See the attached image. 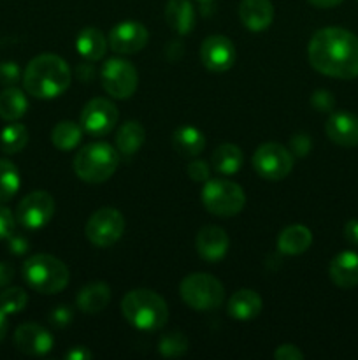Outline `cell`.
<instances>
[{"instance_id": "5", "label": "cell", "mask_w": 358, "mask_h": 360, "mask_svg": "<svg viewBox=\"0 0 358 360\" xmlns=\"http://www.w3.org/2000/svg\"><path fill=\"white\" fill-rule=\"evenodd\" d=\"M119 165V151L107 143H95L81 148L74 157V172L86 183H104Z\"/></svg>"}, {"instance_id": "1", "label": "cell", "mask_w": 358, "mask_h": 360, "mask_svg": "<svg viewBox=\"0 0 358 360\" xmlns=\"http://www.w3.org/2000/svg\"><path fill=\"white\" fill-rule=\"evenodd\" d=\"M312 69L337 79L358 77V37L339 27L321 28L307 46Z\"/></svg>"}, {"instance_id": "11", "label": "cell", "mask_w": 358, "mask_h": 360, "mask_svg": "<svg viewBox=\"0 0 358 360\" xmlns=\"http://www.w3.org/2000/svg\"><path fill=\"white\" fill-rule=\"evenodd\" d=\"M53 214H55V199L44 190H37L25 195L18 204L16 220L25 229L37 231L51 221Z\"/></svg>"}, {"instance_id": "47", "label": "cell", "mask_w": 358, "mask_h": 360, "mask_svg": "<svg viewBox=\"0 0 358 360\" xmlns=\"http://www.w3.org/2000/svg\"><path fill=\"white\" fill-rule=\"evenodd\" d=\"M7 327H9V323H7V313H4L2 309H0V341L6 338Z\"/></svg>"}, {"instance_id": "26", "label": "cell", "mask_w": 358, "mask_h": 360, "mask_svg": "<svg viewBox=\"0 0 358 360\" xmlns=\"http://www.w3.org/2000/svg\"><path fill=\"white\" fill-rule=\"evenodd\" d=\"M146 141V130L139 122H126L116 136V150L123 157H132L142 148Z\"/></svg>"}, {"instance_id": "44", "label": "cell", "mask_w": 358, "mask_h": 360, "mask_svg": "<svg viewBox=\"0 0 358 360\" xmlns=\"http://www.w3.org/2000/svg\"><path fill=\"white\" fill-rule=\"evenodd\" d=\"M65 359L69 360H88L91 359V352L86 347H74L65 354Z\"/></svg>"}, {"instance_id": "35", "label": "cell", "mask_w": 358, "mask_h": 360, "mask_svg": "<svg viewBox=\"0 0 358 360\" xmlns=\"http://www.w3.org/2000/svg\"><path fill=\"white\" fill-rule=\"evenodd\" d=\"M21 70L16 62H2L0 63V84L14 86L20 81Z\"/></svg>"}, {"instance_id": "3", "label": "cell", "mask_w": 358, "mask_h": 360, "mask_svg": "<svg viewBox=\"0 0 358 360\" xmlns=\"http://www.w3.org/2000/svg\"><path fill=\"white\" fill-rule=\"evenodd\" d=\"M121 313L130 326L146 333L161 329L168 319L167 302L147 288L130 290L121 301Z\"/></svg>"}, {"instance_id": "43", "label": "cell", "mask_w": 358, "mask_h": 360, "mask_svg": "<svg viewBox=\"0 0 358 360\" xmlns=\"http://www.w3.org/2000/svg\"><path fill=\"white\" fill-rule=\"evenodd\" d=\"M13 276H14L13 266H9L7 262H0V290L6 288L7 285L11 283Z\"/></svg>"}, {"instance_id": "16", "label": "cell", "mask_w": 358, "mask_h": 360, "mask_svg": "<svg viewBox=\"0 0 358 360\" xmlns=\"http://www.w3.org/2000/svg\"><path fill=\"white\" fill-rule=\"evenodd\" d=\"M326 137L343 148L358 146V116L353 112H333L325 123Z\"/></svg>"}, {"instance_id": "34", "label": "cell", "mask_w": 358, "mask_h": 360, "mask_svg": "<svg viewBox=\"0 0 358 360\" xmlns=\"http://www.w3.org/2000/svg\"><path fill=\"white\" fill-rule=\"evenodd\" d=\"M311 105L318 112H332L336 108V97L329 90H316L311 95Z\"/></svg>"}, {"instance_id": "33", "label": "cell", "mask_w": 358, "mask_h": 360, "mask_svg": "<svg viewBox=\"0 0 358 360\" xmlns=\"http://www.w3.org/2000/svg\"><path fill=\"white\" fill-rule=\"evenodd\" d=\"M28 302V295L23 288L20 287H11L2 290L0 294V309L7 315H14V313H20L21 309H25Z\"/></svg>"}, {"instance_id": "2", "label": "cell", "mask_w": 358, "mask_h": 360, "mask_svg": "<svg viewBox=\"0 0 358 360\" xmlns=\"http://www.w3.org/2000/svg\"><path fill=\"white\" fill-rule=\"evenodd\" d=\"M21 81L32 97L55 98L70 86V69L58 55L46 53L30 60Z\"/></svg>"}, {"instance_id": "13", "label": "cell", "mask_w": 358, "mask_h": 360, "mask_svg": "<svg viewBox=\"0 0 358 360\" xmlns=\"http://www.w3.org/2000/svg\"><path fill=\"white\" fill-rule=\"evenodd\" d=\"M235 58H237V53H235L234 42L225 35H211L200 46V60L204 67L213 72H225L232 69Z\"/></svg>"}, {"instance_id": "40", "label": "cell", "mask_w": 358, "mask_h": 360, "mask_svg": "<svg viewBox=\"0 0 358 360\" xmlns=\"http://www.w3.org/2000/svg\"><path fill=\"white\" fill-rule=\"evenodd\" d=\"M274 359L277 360H302L304 354L298 350L295 345H281L276 352H274Z\"/></svg>"}, {"instance_id": "42", "label": "cell", "mask_w": 358, "mask_h": 360, "mask_svg": "<svg viewBox=\"0 0 358 360\" xmlns=\"http://www.w3.org/2000/svg\"><path fill=\"white\" fill-rule=\"evenodd\" d=\"M344 238H346V241L350 243L351 246L358 248V220L357 218L346 221V225H344Z\"/></svg>"}, {"instance_id": "14", "label": "cell", "mask_w": 358, "mask_h": 360, "mask_svg": "<svg viewBox=\"0 0 358 360\" xmlns=\"http://www.w3.org/2000/svg\"><path fill=\"white\" fill-rule=\"evenodd\" d=\"M147 39V28L139 21H121L116 25L109 34V46L114 53H121V55H133L146 48Z\"/></svg>"}, {"instance_id": "7", "label": "cell", "mask_w": 358, "mask_h": 360, "mask_svg": "<svg viewBox=\"0 0 358 360\" xmlns=\"http://www.w3.org/2000/svg\"><path fill=\"white\" fill-rule=\"evenodd\" d=\"M202 204L209 213L230 218L244 210L246 193L230 179H207L202 188Z\"/></svg>"}, {"instance_id": "12", "label": "cell", "mask_w": 358, "mask_h": 360, "mask_svg": "<svg viewBox=\"0 0 358 360\" xmlns=\"http://www.w3.org/2000/svg\"><path fill=\"white\" fill-rule=\"evenodd\" d=\"M118 108L107 98H93L81 112V127L84 132L95 137H104L118 123Z\"/></svg>"}, {"instance_id": "25", "label": "cell", "mask_w": 358, "mask_h": 360, "mask_svg": "<svg viewBox=\"0 0 358 360\" xmlns=\"http://www.w3.org/2000/svg\"><path fill=\"white\" fill-rule=\"evenodd\" d=\"M211 164H213L214 171H218L220 174L232 176L241 171L242 164H244V155H242L241 148L235 144H221L214 150Z\"/></svg>"}, {"instance_id": "9", "label": "cell", "mask_w": 358, "mask_h": 360, "mask_svg": "<svg viewBox=\"0 0 358 360\" xmlns=\"http://www.w3.org/2000/svg\"><path fill=\"white\" fill-rule=\"evenodd\" d=\"M100 81L104 90L112 98H128L135 94L139 84V74L130 62L121 58H111L100 70Z\"/></svg>"}, {"instance_id": "22", "label": "cell", "mask_w": 358, "mask_h": 360, "mask_svg": "<svg viewBox=\"0 0 358 360\" xmlns=\"http://www.w3.org/2000/svg\"><path fill=\"white\" fill-rule=\"evenodd\" d=\"M312 245V234L305 225H290L277 238V250L284 255H300Z\"/></svg>"}, {"instance_id": "10", "label": "cell", "mask_w": 358, "mask_h": 360, "mask_svg": "<svg viewBox=\"0 0 358 360\" xmlns=\"http://www.w3.org/2000/svg\"><path fill=\"white\" fill-rule=\"evenodd\" d=\"M253 167L262 178L270 181L284 179L293 169V157L290 150L279 143H265L253 155Z\"/></svg>"}, {"instance_id": "30", "label": "cell", "mask_w": 358, "mask_h": 360, "mask_svg": "<svg viewBox=\"0 0 358 360\" xmlns=\"http://www.w3.org/2000/svg\"><path fill=\"white\" fill-rule=\"evenodd\" d=\"M0 144H2V150L6 153H20L21 150H25V146L28 144V130L27 127L21 125L18 122H11L9 125L4 127L2 132H0Z\"/></svg>"}, {"instance_id": "8", "label": "cell", "mask_w": 358, "mask_h": 360, "mask_svg": "<svg viewBox=\"0 0 358 360\" xmlns=\"http://www.w3.org/2000/svg\"><path fill=\"white\" fill-rule=\"evenodd\" d=\"M125 232V218L114 207H100L86 221L84 234L88 241L98 248H109L119 241Z\"/></svg>"}, {"instance_id": "46", "label": "cell", "mask_w": 358, "mask_h": 360, "mask_svg": "<svg viewBox=\"0 0 358 360\" xmlns=\"http://www.w3.org/2000/svg\"><path fill=\"white\" fill-rule=\"evenodd\" d=\"M311 6L314 7H319V9H330V7H336L339 6L343 0H307Z\"/></svg>"}, {"instance_id": "37", "label": "cell", "mask_w": 358, "mask_h": 360, "mask_svg": "<svg viewBox=\"0 0 358 360\" xmlns=\"http://www.w3.org/2000/svg\"><path fill=\"white\" fill-rule=\"evenodd\" d=\"M16 227V217L6 206H0V241L11 238Z\"/></svg>"}, {"instance_id": "31", "label": "cell", "mask_w": 358, "mask_h": 360, "mask_svg": "<svg viewBox=\"0 0 358 360\" xmlns=\"http://www.w3.org/2000/svg\"><path fill=\"white\" fill-rule=\"evenodd\" d=\"M20 171L11 160L0 158V202H7L20 190Z\"/></svg>"}, {"instance_id": "15", "label": "cell", "mask_w": 358, "mask_h": 360, "mask_svg": "<svg viewBox=\"0 0 358 360\" xmlns=\"http://www.w3.org/2000/svg\"><path fill=\"white\" fill-rule=\"evenodd\" d=\"M53 343L55 340L49 330L37 323H23L14 333V345L18 350L25 355H32V357L46 355L53 348Z\"/></svg>"}, {"instance_id": "36", "label": "cell", "mask_w": 358, "mask_h": 360, "mask_svg": "<svg viewBox=\"0 0 358 360\" xmlns=\"http://www.w3.org/2000/svg\"><path fill=\"white\" fill-rule=\"evenodd\" d=\"M311 148H312V141L311 137H309V134L298 132L290 139L291 153H295L297 157H305V155H309Z\"/></svg>"}, {"instance_id": "39", "label": "cell", "mask_w": 358, "mask_h": 360, "mask_svg": "<svg viewBox=\"0 0 358 360\" xmlns=\"http://www.w3.org/2000/svg\"><path fill=\"white\" fill-rule=\"evenodd\" d=\"M188 176L193 181H204L206 183L209 179V165L204 160H193L188 165Z\"/></svg>"}, {"instance_id": "41", "label": "cell", "mask_w": 358, "mask_h": 360, "mask_svg": "<svg viewBox=\"0 0 358 360\" xmlns=\"http://www.w3.org/2000/svg\"><path fill=\"white\" fill-rule=\"evenodd\" d=\"M7 241H9V252L14 253V255H23L30 248V243L25 236L13 234L11 238H7Z\"/></svg>"}, {"instance_id": "18", "label": "cell", "mask_w": 358, "mask_h": 360, "mask_svg": "<svg viewBox=\"0 0 358 360\" xmlns=\"http://www.w3.org/2000/svg\"><path fill=\"white\" fill-rule=\"evenodd\" d=\"M239 18L248 30L262 32L272 23L274 6L270 0H242Z\"/></svg>"}, {"instance_id": "45", "label": "cell", "mask_w": 358, "mask_h": 360, "mask_svg": "<svg viewBox=\"0 0 358 360\" xmlns=\"http://www.w3.org/2000/svg\"><path fill=\"white\" fill-rule=\"evenodd\" d=\"M76 74H77V77H79V79L90 81L91 76H93V74H95V70H93V67L90 65V63H83V65L77 67Z\"/></svg>"}, {"instance_id": "27", "label": "cell", "mask_w": 358, "mask_h": 360, "mask_svg": "<svg viewBox=\"0 0 358 360\" xmlns=\"http://www.w3.org/2000/svg\"><path fill=\"white\" fill-rule=\"evenodd\" d=\"M172 144L178 150V153L185 155V157H197L206 148V137L195 127L185 125L178 129L172 136Z\"/></svg>"}, {"instance_id": "38", "label": "cell", "mask_w": 358, "mask_h": 360, "mask_svg": "<svg viewBox=\"0 0 358 360\" xmlns=\"http://www.w3.org/2000/svg\"><path fill=\"white\" fill-rule=\"evenodd\" d=\"M74 319V313L69 306H56L51 313H49V322L56 327V329H63V327L70 326Z\"/></svg>"}, {"instance_id": "17", "label": "cell", "mask_w": 358, "mask_h": 360, "mask_svg": "<svg viewBox=\"0 0 358 360\" xmlns=\"http://www.w3.org/2000/svg\"><path fill=\"white\" fill-rule=\"evenodd\" d=\"M195 246L204 260L220 262L227 255L230 241H228V236L223 229L216 227V225H207V227L200 229L199 234H197Z\"/></svg>"}, {"instance_id": "20", "label": "cell", "mask_w": 358, "mask_h": 360, "mask_svg": "<svg viewBox=\"0 0 358 360\" xmlns=\"http://www.w3.org/2000/svg\"><path fill=\"white\" fill-rule=\"evenodd\" d=\"M263 302L262 297L256 294L255 290H249V288H241L239 292H235L234 295L228 301V315L234 320L239 322H249V320H255L256 316L262 313Z\"/></svg>"}, {"instance_id": "21", "label": "cell", "mask_w": 358, "mask_h": 360, "mask_svg": "<svg viewBox=\"0 0 358 360\" xmlns=\"http://www.w3.org/2000/svg\"><path fill=\"white\" fill-rule=\"evenodd\" d=\"M165 21L179 35H186L195 27V9L190 0H168L165 6Z\"/></svg>"}, {"instance_id": "28", "label": "cell", "mask_w": 358, "mask_h": 360, "mask_svg": "<svg viewBox=\"0 0 358 360\" xmlns=\"http://www.w3.org/2000/svg\"><path fill=\"white\" fill-rule=\"evenodd\" d=\"M27 109L28 101L20 88L9 86L0 94V118L6 122H18Z\"/></svg>"}, {"instance_id": "19", "label": "cell", "mask_w": 358, "mask_h": 360, "mask_svg": "<svg viewBox=\"0 0 358 360\" xmlns=\"http://www.w3.org/2000/svg\"><path fill=\"white\" fill-rule=\"evenodd\" d=\"M330 280L339 288L350 290L358 285V253L340 252L330 262L329 267Z\"/></svg>"}, {"instance_id": "23", "label": "cell", "mask_w": 358, "mask_h": 360, "mask_svg": "<svg viewBox=\"0 0 358 360\" xmlns=\"http://www.w3.org/2000/svg\"><path fill=\"white\" fill-rule=\"evenodd\" d=\"M107 44L109 41L105 39V35L95 27H88L81 30L76 41L77 53L83 58H86L88 62H98V60L104 58L105 51H107Z\"/></svg>"}, {"instance_id": "6", "label": "cell", "mask_w": 358, "mask_h": 360, "mask_svg": "<svg viewBox=\"0 0 358 360\" xmlns=\"http://www.w3.org/2000/svg\"><path fill=\"white\" fill-rule=\"evenodd\" d=\"M179 294L185 304L197 311H211L220 308L225 301L221 281L206 273L188 274L179 285Z\"/></svg>"}, {"instance_id": "32", "label": "cell", "mask_w": 358, "mask_h": 360, "mask_svg": "<svg viewBox=\"0 0 358 360\" xmlns=\"http://www.w3.org/2000/svg\"><path fill=\"white\" fill-rule=\"evenodd\" d=\"M188 350V340L183 333H174L165 334L164 338L160 340V345H158V352H160L161 357H168V359H175V357H183Z\"/></svg>"}, {"instance_id": "48", "label": "cell", "mask_w": 358, "mask_h": 360, "mask_svg": "<svg viewBox=\"0 0 358 360\" xmlns=\"http://www.w3.org/2000/svg\"><path fill=\"white\" fill-rule=\"evenodd\" d=\"M200 4H209V2H213V0H199Z\"/></svg>"}, {"instance_id": "29", "label": "cell", "mask_w": 358, "mask_h": 360, "mask_svg": "<svg viewBox=\"0 0 358 360\" xmlns=\"http://www.w3.org/2000/svg\"><path fill=\"white\" fill-rule=\"evenodd\" d=\"M81 137H83V127L77 125L76 122L65 120L55 125L51 132V143L60 151H70L81 143Z\"/></svg>"}, {"instance_id": "24", "label": "cell", "mask_w": 358, "mask_h": 360, "mask_svg": "<svg viewBox=\"0 0 358 360\" xmlns=\"http://www.w3.org/2000/svg\"><path fill=\"white\" fill-rule=\"evenodd\" d=\"M111 301V288L105 283H90L77 294L76 304L81 311L93 315L100 313Z\"/></svg>"}, {"instance_id": "4", "label": "cell", "mask_w": 358, "mask_h": 360, "mask_svg": "<svg viewBox=\"0 0 358 360\" xmlns=\"http://www.w3.org/2000/svg\"><path fill=\"white\" fill-rule=\"evenodd\" d=\"M23 280L41 294H58L69 285V267L56 257L39 253L23 264Z\"/></svg>"}]
</instances>
